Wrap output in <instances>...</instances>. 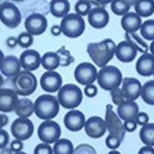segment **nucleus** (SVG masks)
I'll return each mask as SVG.
<instances>
[{
    "label": "nucleus",
    "instance_id": "2eb2a0df",
    "mask_svg": "<svg viewBox=\"0 0 154 154\" xmlns=\"http://www.w3.org/2000/svg\"><path fill=\"white\" fill-rule=\"evenodd\" d=\"M19 96L14 88H0V112L11 113L16 109Z\"/></svg>",
    "mask_w": 154,
    "mask_h": 154
},
{
    "label": "nucleus",
    "instance_id": "f03ea898",
    "mask_svg": "<svg viewBox=\"0 0 154 154\" xmlns=\"http://www.w3.org/2000/svg\"><path fill=\"white\" fill-rule=\"evenodd\" d=\"M58 98L49 94L39 96L34 102V113L42 120H53L60 112Z\"/></svg>",
    "mask_w": 154,
    "mask_h": 154
},
{
    "label": "nucleus",
    "instance_id": "864d4df0",
    "mask_svg": "<svg viewBox=\"0 0 154 154\" xmlns=\"http://www.w3.org/2000/svg\"><path fill=\"white\" fill-rule=\"evenodd\" d=\"M123 1H125L130 6H133V5H135L136 2L138 1V0H123Z\"/></svg>",
    "mask_w": 154,
    "mask_h": 154
},
{
    "label": "nucleus",
    "instance_id": "052dcab7",
    "mask_svg": "<svg viewBox=\"0 0 154 154\" xmlns=\"http://www.w3.org/2000/svg\"><path fill=\"white\" fill-rule=\"evenodd\" d=\"M12 1H14V2H22V1H24V0H12Z\"/></svg>",
    "mask_w": 154,
    "mask_h": 154
},
{
    "label": "nucleus",
    "instance_id": "473e14b6",
    "mask_svg": "<svg viewBox=\"0 0 154 154\" xmlns=\"http://www.w3.org/2000/svg\"><path fill=\"white\" fill-rule=\"evenodd\" d=\"M141 36L145 40H154V20H147L143 22L140 28Z\"/></svg>",
    "mask_w": 154,
    "mask_h": 154
},
{
    "label": "nucleus",
    "instance_id": "7c9ffc66",
    "mask_svg": "<svg viewBox=\"0 0 154 154\" xmlns=\"http://www.w3.org/2000/svg\"><path fill=\"white\" fill-rule=\"evenodd\" d=\"M141 98L146 104L154 106V80H149L142 85Z\"/></svg>",
    "mask_w": 154,
    "mask_h": 154
},
{
    "label": "nucleus",
    "instance_id": "0eeeda50",
    "mask_svg": "<svg viewBox=\"0 0 154 154\" xmlns=\"http://www.w3.org/2000/svg\"><path fill=\"white\" fill-rule=\"evenodd\" d=\"M0 22L9 29L19 27L22 22V14L19 7L7 1L0 4Z\"/></svg>",
    "mask_w": 154,
    "mask_h": 154
},
{
    "label": "nucleus",
    "instance_id": "1a4fd4ad",
    "mask_svg": "<svg viewBox=\"0 0 154 154\" xmlns=\"http://www.w3.org/2000/svg\"><path fill=\"white\" fill-rule=\"evenodd\" d=\"M98 76V70L97 67L88 62L80 63L74 70V78L79 84L82 85H88L93 84L97 80Z\"/></svg>",
    "mask_w": 154,
    "mask_h": 154
},
{
    "label": "nucleus",
    "instance_id": "e2e57ef3",
    "mask_svg": "<svg viewBox=\"0 0 154 154\" xmlns=\"http://www.w3.org/2000/svg\"><path fill=\"white\" fill-rule=\"evenodd\" d=\"M153 76H154V74H153Z\"/></svg>",
    "mask_w": 154,
    "mask_h": 154
},
{
    "label": "nucleus",
    "instance_id": "2f4dec72",
    "mask_svg": "<svg viewBox=\"0 0 154 154\" xmlns=\"http://www.w3.org/2000/svg\"><path fill=\"white\" fill-rule=\"evenodd\" d=\"M125 40L130 41L131 44L137 48L138 51H141L143 54H146L148 51V44L146 43V41H144L142 38H140V36L137 35L136 33H125Z\"/></svg>",
    "mask_w": 154,
    "mask_h": 154
},
{
    "label": "nucleus",
    "instance_id": "393cba45",
    "mask_svg": "<svg viewBox=\"0 0 154 154\" xmlns=\"http://www.w3.org/2000/svg\"><path fill=\"white\" fill-rule=\"evenodd\" d=\"M49 11L54 18L63 19L70 11L69 0H51L49 2Z\"/></svg>",
    "mask_w": 154,
    "mask_h": 154
},
{
    "label": "nucleus",
    "instance_id": "4d7b16f0",
    "mask_svg": "<svg viewBox=\"0 0 154 154\" xmlns=\"http://www.w3.org/2000/svg\"><path fill=\"white\" fill-rule=\"evenodd\" d=\"M3 83H4V78H3V76H2V74L0 73V88H2Z\"/></svg>",
    "mask_w": 154,
    "mask_h": 154
},
{
    "label": "nucleus",
    "instance_id": "680f3d73",
    "mask_svg": "<svg viewBox=\"0 0 154 154\" xmlns=\"http://www.w3.org/2000/svg\"><path fill=\"white\" fill-rule=\"evenodd\" d=\"M77 1H81V0H77Z\"/></svg>",
    "mask_w": 154,
    "mask_h": 154
},
{
    "label": "nucleus",
    "instance_id": "f257e3e1",
    "mask_svg": "<svg viewBox=\"0 0 154 154\" xmlns=\"http://www.w3.org/2000/svg\"><path fill=\"white\" fill-rule=\"evenodd\" d=\"M116 44L112 39L106 38L99 42H91L88 44L86 51L95 66L103 68L115 56Z\"/></svg>",
    "mask_w": 154,
    "mask_h": 154
},
{
    "label": "nucleus",
    "instance_id": "c03bdc74",
    "mask_svg": "<svg viewBox=\"0 0 154 154\" xmlns=\"http://www.w3.org/2000/svg\"><path fill=\"white\" fill-rule=\"evenodd\" d=\"M9 147L11 148V150L14 151V153H17V152H21V151H23V148H24V143H23V141H21V140H17V139H14V141H11V146H9Z\"/></svg>",
    "mask_w": 154,
    "mask_h": 154
},
{
    "label": "nucleus",
    "instance_id": "7ed1b4c3",
    "mask_svg": "<svg viewBox=\"0 0 154 154\" xmlns=\"http://www.w3.org/2000/svg\"><path fill=\"white\" fill-rule=\"evenodd\" d=\"M58 101L60 106H62L65 109L77 108L82 103L83 94L79 86L73 83H67L62 85V88L58 91Z\"/></svg>",
    "mask_w": 154,
    "mask_h": 154
},
{
    "label": "nucleus",
    "instance_id": "49530a36",
    "mask_svg": "<svg viewBox=\"0 0 154 154\" xmlns=\"http://www.w3.org/2000/svg\"><path fill=\"white\" fill-rule=\"evenodd\" d=\"M5 44H6L7 48H14L17 45H18V38H17V37H14V36L7 37L6 40H5Z\"/></svg>",
    "mask_w": 154,
    "mask_h": 154
},
{
    "label": "nucleus",
    "instance_id": "c756f323",
    "mask_svg": "<svg viewBox=\"0 0 154 154\" xmlns=\"http://www.w3.org/2000/svg\"><path fill=\"white\" fill-rule=\"evenodd\" d=\"M54 154H73L74 146L73 143L68 139L60 138L56 143L54 144Z\"/></svg>",
    "mask_w": 154,
    "mask_h": 154
},
{
    "label": "nucleus",
    "instance_id": "bb28decb",
    "mask_svg": "<svg viewBox=\"0 0 154 154\" xmlns=\"http://www.w3.org/2000/svg\"><path fill=\"white\" fill-rule=\"evenodd\" d=\"M61 64L59 54L54 51H48L41 56V66L46 71H54Z\"/></svg>",
    "mask_w": 154,
    "mask_h": 154
},
{
    "label": "nucleus",
    "instance_id": "6ab92c4d",
    "mask_svg": "<svg viewBox=\"0 0 154 154\" xmlns=\"http://www.w3.org/2000/svg\"><path fill=\"white\" fill-rule=\"evenodd\" d=\"M121 89L125 94L126 100L136 101L141 96L142 84L137 78L125 77L122 79V82H121Z\"/></svg>",
    "mask_w": 154,
    "mask_h": 154
},
{
    "label": "nucleus",
    "instance_id": "4be33fe9",
    "mask_svg": "<svg viewBox=\"0 0 154 154\" xmlns=\"http://www.w3.org/2000/svg\"><path fill=\"white\" fill-rule=\"evenodd\" d=\"M139 112V106L135 101L125 100L117 106V115L123 121L136 120Z\"/></svg>",
    "mask_w": 154,
    "mask_h": 154
},
{
    "label": "nucleus",
    "instance_id": "3c124183",
    "mask_svg": "<svg viewBox=\"0 0 154 154\" xmlns=\"http://www.w3.org/2000/svg\"><path fill=\"white\" fill-rule=\"evenodd\" d=\"M14 152L11 150V147H5V148H2L0 149V154H14Z\"/></svg>",
    "mask_w": 154,
    "mask_h": 154
},
{
    "label": "nucleus",
    "instance_id": "39448f33",
    "mask_svg": "<svg viewBox=\"0 0 154 154\" xmlns=\"http://www.w3.org/2000/svg\"><path fill=\"white\" fill-rule=\"evenodd\" d=\"M38 85L36 76L31 71L22 70L12 78L14 91L21 97H28L34 93Z\"/></svg>",
    "mask_w": 154,
    "mask_h": 154
},
{
    "label": "nucleus",
    "instance_id": "9b49d317",
    "mask_svg": "<svg viewBox=\"0 0 154 154\" xmlns=\"http://www.w3.org/2000/svg\"><path fill=\"white\" fill-rule=\"evenodd\" d=\"M11 131L12 137L17 140H28L34 133V125L30 118L18 117L11 123Z\"/></svg>",
    "mask_w": 154,
    "mask_h": 154
},
{
    "label": "nucleus",
    "instance_id": "a878e982",
    "mask_svg": "<svg viewBox=\"0 0 154 154\" xmlns=\"http://www.w3.org/2000/svg\"><path fill=\"white\" fill-rule=\"evenodd\" d=\"M14 112L18 115V117L30 118V116L34 113V102L26 97L19 99Z\"/></svg>",
    "mask_w": 154,
    "mask_h": 154
},
{
    "label": "nucleus",
    "instance_id": "423d86ee",
    "mask_svg": "<svg viewBox=\"0 0 154 154\" xmlns=\"http://www.w3.org/2000/svg\"><path fill=\"white\" fill-rule=\"evenodd\" d=\"M62 33L68 38H78L85 30V22L77 14H68L61 21Z\"/></svg>",
    "mask_w": 154,
    "mask_h": 154
},
{
    "label": "nucleus",
    "instance_id": "b1692460",
    "mask_svg": "<svg viewBox=\"0 0 154 154\" xmlns=\"http://www.w3.org/2000/svg\"><path fill=\"white\" fill-rule=\"evenodd\" d=\"M142 19L136 12H130L122 16L120 21L121 27L125 31V33H136L142 26Z\"/></svg>",
    "mask_w": 154,
    "mask_h": 154
},
{
    "label": "nucleus",
    "instance_id": "ddd939ff",
    "mask_svg": "<svg viewBox=\"0 0 154 154\" xmlns=\"http://www.w3.org/2000/svg\"><path fill=\"white\" fill-rule=\"evenodd\" d=\"M41 88L48 94H54L59 91L63 85V78L61 74L57 71H46L40 77L39 80Z\"/></svg>",
    "mask_w": 154,
    "mask_h": 154
},
{
    "label": "nucleus",
    "instance_id": "c9c22d12",
    "mask_svg": "<svg viewBox=\"0 0 154 154\" xmlns=\"http://www.w3.org/2000/svg\"><path fill=\"white\" fill-rule=\"evenodd\" d=\"M17 38H18V45L21 46L22 48L28 49L30 46H32L34 42V36L28 33L27 31L20 33Z\"/></svg>",
    "mask_w": 154,
    "mask_h": 154
},
{
    "label": "nucleus",
    "instance_id": "20e7f679",
    "mask_svg": "<svg viewBox=\"0 0 154 154\" xmlns=\"http://www.w3.org/2000/svg\"><path fill=\"white\" fill-rule=\"evenodd\" d=\"M122 74L117 67L107 65L98 72L97 81L101 88L111 91L119 88L122 82Z\"/></svg>",
    "mask_w": 154,
    "mask_h": 154
},
{
    "label": "nucleus",
    "instance_id": "f704fd0d",
    "mask_svg": "<svg viewBox=\"0 0 154 154\" xmlns=\"http://www.w3.org/2000/svg\"><path fill=\"white\" fill-rule=\"evenodd\" d=\"M75 14H79L80 17H85L89 14L91 9V2L89 0H81V1H77L75 6Z\"/></svg>",
    "mask_w": 154,
    "mask_h": 154
},
{
    "label": "nucleus",
    "instance_id": "4c0bfd02",
    "mask_svg": "<svg viewBox=\"0 0 154 154\" xmlns=\"http://www.w3.org/2000/svg\"><path fill=\"white\" fill-rule=\"evenodd\" d=\"M73 154H97V151L89 144H80L74 148Z\"/></svg>",
    "mask_w": 154,
    "mask_h": 154
},
{
    "label": "nucleus",
    "instance_id": "6e6552de",
    "mask_svg": "<svg viewBox=\"0 0 154 154\" xmlns=\"http://www.w3.org/2000/svg\"><path fill=\"white\" fill-rule=\"evenodd\" d=\"M62 130L58 122L54 120H43L38 126L37 135L42 143L54 144L61 138Z\"/></svg>",
    "mask_w": 154,
    "mask_h": 154
},
{
    "label": "nucleus",
    "instance_id": "79ce46f5",
    "mask_svg": "<svg viewBox=\"0 0 154 154\" xmlns=\"http://www.w3.org/2000/svg\"><path fill=\"white\" fill-rule=\"evenodd\" d=\"M9 143V135L5 130H0V149L7 147Z\"/></svg>",
    "mask_w": 154,
    "mask_h": 154
},
{
    "label": "nucleus",
    "instance_id": "4468645a",
    "mask_svg": "<svg viewBox=\"0 0 154 154\" xmlns=\"http://www.w3.org/2000/svg\"><path fill=\"white\" fill-rule=\"evenodd\" d=\"M85 134L91 139H99L105 135L107 131V126L105 119L100 116H91L85 121L84 125Z\"/></svg>",
    "mask_w": 154,
    "mask_h": 154
},
{
    "label": "nucleus",
    "instance_id": "5701e85b",
    "mask_svg": "<svg viewBox=\"0 0 154 154\" xmlns=\"http://www.w3.org/2000/svg\"><path fill=\"white\" fill-rule=\"evenodd\" d=\"M136 70L141 76L148 77L154 74V56L151 54H143L138 59L136 64Z\"/></svg>",
    "mask_w": 154,
    "mask_h": 154
},
{
    "label": "nucleus",
    "instance_id": "9d476101",
    "mask_svg": "<svg viewBox=\"0 0 154 154\" xmlns=\"http://www.w3.org/2000/svg\"><path fill=\"white\" fill-rule=\"evenodd\" d=\"M105 122L107 126V131L110 135L116 136L120 139L121 141L125 137V130L123 123L121 122V119L119 118L117 114L113 111L112 105L106 106V115H105Z\"/></svg>",
    "mask_w": 154,
    "mask_h": 154
},
{
    "label": "nucleus",
    "instance_id": "412c9836",
    "mask_svg": "<svg viewBox=\"0 0 154 154\" xmlns=\"http://www.w3.org/2000/svg\"><path fill=\"white\" fill-rule=\"evenodd\" d=\"M138 51L130 41H121L116 45L115 56L122 63H131L137 57Z\"/></svg>",
    "mask_w": 154,
    "mask_h": 154
},
{
    "label": "nucleus",
    "instance_id": "f3484780",
    "mask_svg": "<svg viewBox=\"0 0 154 154\" xmlns=\"http://www.w3.org/2000/svg\"><path fill=\"white\" fill-rule=\"evenodd\" d=\"M22 69L27 71H35L41 66V56L35 49H26L20 56Z\"/></svg>",
    "mask_w": 154,
    "mask_h": 154
},
{
    "label": "nucleus",
    "instance_id": "ea45409f",
    "mask_svg": "<svg viewBox=\"0 0 154 154\" xmlns=\"http://www.w3.org/2000/svg\"><path fill=\"white\" fill-rule=\"evenodd\" d=\"M34 154H54V150L49 144L40 143L34 149Z\"/></svg>",
    "mask_w": 154,
    "mask_h": 154
},
{
    "label": "nucleus",
    "instance_id": "8fccbe9b",
    "mask_svg": "<svg viewBox=\"0 0 154 154\" xmlns=\"http://www.w3.org/2000/svg\"><path fill=\"white\" fill-rule=\"evenodd\" d=\"M51 35H54V36H60L62 34L61 26H59V25H54V26H53L51 29Z\"/></svg>",
    "mask_w": 154,
    "mask_h": 154
},
{
    "label": "nucleus",
    "instance_id": "de8ad7c7",
    "mask_svg": "<svg viewBox=\"0 0 154 154\" xmlns=\"http://www.w3.org/2000/svg\"><path fill=\"white\" fill-rule=\"evenodd\" d=\"M138 154H154V148L152 146H143L138 151Z\"/></svg>",
    "mask_w": 154,
    "mask_h": 154
},
{
    "label": "nucleus",
    "instance_id": "dca6fc26",
    "mask_svg": "<svg viewBox=\"0 0 154 154\" xmlns=\"http://www.w3.org/2000/svg\"><path fill=\"white\" fill-rule=\"evenodd\" d=\"M85 115L79 110L72 109L64 116V125L70 131H79L84 128L85 125Z\"/></svg>",
    "mask_w": 154,
    "mask_h": 154
},
{
    "label": "nucleus",
    "instance_id": "a18cd8bd",
    "mask_svg": "<svg viewBox=\"0 0 154 154\" xmlns=\"http://www.w3.org/2000/svg\"><path fill=\"white\" fill-rule=\"evenodd\" d=\"M123 126H125V131H128V133H133V131H135L137 130L138 125H137L136 120H128L123 122Z\"/></svg>",
    "mask_w": 154,
    "mask_h": 154
},
{
    "label": "nucleus",
    "instance_id": "c85d7f7f",
    "mask_svg": "<svg viewBox=\"0 0 154 154\" xmlns=\"http://www.w3.org/2000/svg\"><path fill=\"white\" fill-rule=\"evenodd\" d=\"M140 140L146 146L154 147V123H147L140 130Z\"/></svg>",
    "mask_w": 154,
    "mask_h": 154
},
{
    "label": "nucleus",
    "instance_id": "a211bd4d",
    "mask_svg": "<svg viewBox=\"0 0 154 154\" xmlns=\"http://www.w3.org/2000/svg\"><path fill=\"white\" fill-rule=\"evenodd\" d=\"M109 14L103 6H97L91 9L88 14L89 25L95 29H103L109 23Z\"/></svg>",
    "mask_w": 154,
    "mask_h": 154
},
{
    "label": "nucleus",
    "instance_id": "72a5a7b5",
    "mask_svg": "<svg viewBox=\"0 0 154 154\" xmlns=\"http://www.w3.org/2000/svg\"><path fill=\"white\" fill-rule=\"evenodd\" d=\"M131 6L123 0H112L111 2V11L116 16H125L130 11Z\"/></svg>",
    "mask_w": 154,
    "mask_h": 154
},
{
    "label": "nucleus",
    "instance_id": "09e8293b",
    "mask_svg": "<svg viewBox=\"0 0 154 154\" xmlns=\"http://www.w3.org/2000/svg\"><path fill=\"white\" fill-rule=\"evenodd\" d=\"M7 123H8V117H7V115L3 113H0V130H2Z\"/></svg>",
    "mask_w": 154,
    "mask_h": 154
},
{
    "label": "nucleus",
    "instance_id": "603ef678",
    "mask_svg": "<svg viewBox=\"0 0 154 154\" xmlns=\"http://www.w3.org/2000/svg\"><path fill=\"white\" fill-rule=\"evenodd\" d=\"M95 1L98 4H100V5L105 6V5H107V4L111 3V2H112V0H95Z\"/></svg>",
    "mask_w": 154,
    "mask_h": 154
},
{
    "label": "nucleus",
    "instance_id": "bf43d9fd",
    "mask_svg": "<svg viewBox=\"0 0 154 154\" xmlns=\"http://www.w3.org/2000/svg\"><path fill=\"white\" fill-rule=\"evenodd\" d=\"M14 154H27V153H25V152H23V151H21V152H17V153H14Z\"/></svg>",
    "mask_w": 154,
    "mask_h": 154
},
{
    "label": "nucleus",
    "instance_id": "37998d69",
    "mask_svg": "<svg viewBox=\"0 0 154 154\" xmlns=\"http://www.w3.org/2000/svg\"><path fill=\"white\" fill-rule=\"evenodd\" d=\"M136 122L138 125H145L149 123V115L146 112H139L136 118Z\"/></svg>",
    "mask_w": 154,
    "mask_h": 154
},
{
    "label": "nucleus",
    "instance_id": "aec40b11",
    "mask_svg": "<svg viewBox=\"0 0 154 154\" xmlns=\"http://www.w3.org/2000/svg\"><path fill=\"white\" fill-rule=\"evenodd\" d=\"M22 71V66L20 63V59L16 56H6L4 57L2 64L0 66V73L2 76L7 78H14Z\"/></svg>",
    "mask_w": 154,
    "mask_h": 154
},
{
    "label": "nucleus",
    "instance_id": "f8f14e48",
    "mask_svg": "<svg viewBox=\"0 0 154 154\" xmlns=\"http://www.w3.org/2000/svg\"><path fill=\"white\" fill-rule=\"evenodd\" d=\"M48 26V19L44 14H32L25 21V30L33 36H39L46 31Z\"/></svg>",
    "mask_w": 154,
    "mask_h": 154
},
{
    "label": "nucleus",
    "instance_id": "58836bf2",
    "mask_svg": "<svg viewBox=\"0 0 154 154\" xmlns=\"http://www.w3.org/2000/svg\"><path fill=\"white\" fill-rule=\"evenodd\" d=\"M121 142H122V141H121L118 137L110 135V134H109V136L106 138L105 144H106L107 148L111 149V150H116V149L120 146Z\"/></svg>",
    "mask_w": 154,
    "mask_h": 154
},
{
    "label": "nucleus",
    "instance_id": "cd10ccee",
    "mask_svg": "<svg viewBox=\"0 0 154 154\" xmlns=\"http://www.w3.org/2000/svg\"><path fill=\"white\" fill-rule=\"evenodd\" d=\"M134 6L141 18H148L154 14V0H138Z\"/></svg>",
    "mask_w": 154,
    "mask_h": 154
},
{
    "label": "nucleus",
    "instance_id": "13d9d810",
    "mask_svg": "<svg viewBox=\"0 0 154 154\" xmlns=\"http://www.w3.org/2000/svg\"><path fill=\"white\" fill-rule=\"evenodd\" d=\"M108 154H121V153L119 152V151H117V150H111Z\"/></svg>",
    "mask_w": 154,
    "mask_h": 154
},
{
    "label": "nucleus",
    "instance_id": "e433bc0d",
    "mask_svg": "<svg viewBox=\"0 0 154 154\" xmlns=\"http://www.w3.org/2000/svg\"><path fill=\"white\" fill-rule=\"evenodd\" d=\"M110 95H111V99H112L113 104H115L116 106H119L121 103H123L126 99L125 97V94H123L122 89L120 88H117L113 91H110Z\"/></svg>",
    "mask_w": 154,
    "mask_h": 154
},
{
    "label": "nucleus",
    "instance_id": "a19ab883",
    "mask_svg": "<svg viewBox=\"0 0 154 154\" xmlns=\"http://www.w3.org/2000/svg\"><path fill=\"white\" fill-rule=\"evenodd\" d=\"M84 95L88 98H94V97L97 96L98 94V88L95 85V84H88V85H85V88L83 89Z\"/></svg>",
    "mask_w": 154,
    "mask_h": 154
},
{
    "label": "nucleus",
    "instance_id": "5fc2aeb1",
    "mask_svg": "<svg viewBox=\"0 0 154 154\" xmlns=\"http://www.w3.org/2000/svg\"><path fill=\"white\" fill-rule=\"evenodd\" d=\"M149 49H150V53L152 56H154V40L151 42V44L149 45Z\"/></svg>",
    "mask_w": 154,
    "mask_h": 154
},
{
    "label": "nucleus",
    "instance_id": "6e6d98bb",
    "mask_svg": "<svg viewBox=\"0 0 154 154\" xmlns=\"http://www.w3.org/2000/svg\"><path fill=\"white\" fill-rule=\"evenodd\" d=\"M4 54H3V51L0 49V66H1V64H2V61H3V59H4Z\"/></svg>",
    "mask_w": 154,
    "mask_h": 154
}]
</instances>
